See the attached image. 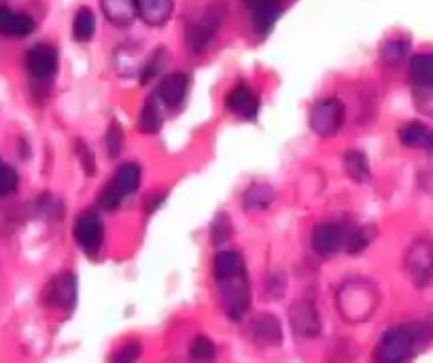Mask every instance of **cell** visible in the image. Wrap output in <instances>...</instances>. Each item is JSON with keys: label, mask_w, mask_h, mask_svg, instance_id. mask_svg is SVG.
<instances>
[{"label": "cell", "mask_w": 433, "mask_h": 363, "mask_svg": "<svg viewBox=\"0 0 433 363\" xmlns=\"http://www.w3.org/2000/svg\"><path fill=\"white\" fill-rule=\"evenodd\" d=\"M410 79L418 87L433 85V56H414L410 62Z\"/></svg>", "instance_id": "d4e9b609"}, {"label": "cell", "mask_w": 433, "mask_h": 363, "mask_svg": "<svg viewBox=\"0 0 433 363\" xmlns=\"http://www.w3.org/2000/svg\"><path fill=\"white\" fill-rule=\"evenodd\" d=\"M104 18L117 28H128L138 18L136 0H100Z\"/></svg>", "instance_id": "e0dca14e"}, {"label": "cell", "mask_w": 433, "mask_h": 363, "mask_svg": "<svg viewBox=\"0 0 433 363\" xmlns=\"http://www.w3.org/2000/svg\"><path fill=\"white\" fill-rule=\"evenodd\" d=\"M232 234V225H230V219L226 212H219L214 217L212 225H210V240L212 245H224V242L230 238Z\"/></svg>", "instance_id": "1f68e13d"}, {"label": "cell", "mask_w": 433, "mask_h": 363, "mask_svg": "<svg viewBox=\"0 0 433 363\" xmlns=\"http://www.w3.org/2000/svg\"><path fill=\"white\" fill-rule=\"evenodd\" d=\"M216 355V348L214 344L206 338V336H198L191 344V357L200 363H206V361H212Z\"/></svg>", "instance_id": "d6a6232c"}, {"label": "cell", "mask_w": 433, "mask_h": 363, "mask_svg": "<svg viewBox=\"0 0 433 363\" xmlns=\"http://www.w3.org/2000/svg\"><path fill=\"white\" fill-rule=\"evenodd\" d=\"M34 30V20L26 13H15L0 7V32L7 37H28Z\"/></svg>", "instance_id": "d6986e66"}, {"label": "cell", "mask_w": 433, "mask_h": 363, "mask_svg": "<svg viewBox=\"0 0 433 363\" xmlns=\"http://www.w3.org/2000/svg\"><path fill=\"white\" fill-rule=\"evenodd\" d=\"M72 236L77 240V245L87 253V255H96L100 253L102 245H104V223L100 219L98 212L93 210H85L75 219L72 225Z\"/></svg>", "instance_id": "52a82bcc"}, {"label": "cell", "mask_w": 433, "mask_h": 363, "mask_svg": "<svg viewBox=\"0 0 433 363\" xmlns=\"http://www.w3.org/2000/svg\"><path fill=\"white\" fill-rule=\"evenodd\" d=\"M143 66H145V60L136 45H124L115 51V68L122 77L141 75Z\"/></svg>", "instance_id": "44dd1931"}, {"label": "cell", "mask_w": 433, "mask_h": 363, "mask_svg": "<svg viewBox=\"0 0 433 363\" xmlns=\"http://www.w3.org/2000/svg\"><path fill=\"white\" fill-rule=\"evenodd\" d=\"M372 227H357L355 231H351L349 236H347V242H344V249H347V253L349 255H357V253H361V251H366L368 249V245L372 242Z\"/></svg>", "instance_id": "f1b7e54d"}, {"label": "cell", "mask_w": 433, "mask_h": 363, "mask_svg": "<svg viewBox=\"0 0 433 363\" xmlns=\"http://www.w3.org/2000/svg\"><path fill=\"white\" fill-rule=\"evenodd\" d=\"M226 106H228L234 115H238V117H243V119H255L257 113H259V98H257V94H255L251 87L238 85V87H234V89L228 94Z\"/></svg>", "instance_id": "9a60e30c"}, {"label": "cell", "mask_w": 433, "mask_h": 363, "mask_svg": "<svg viewBox=\"0 0 433 363\" xmlns=\"http://www.w3.org/2000/svg\"><path fill=\"white\" fill-rule=\"evenodd\" d=\"M20 185V177L18 170L7 166V164H0V196H11L15 193Z\"/></svg>", "instance_id": "836d02e7"}, {"label": "cell", "mask_w": 433, "mask_h": 363, "mask_svg": "<svg viewBox=\"0 0 433 363\" xmlns=\"http://www.w3.org/2000/svg\"><path fill=\"white\" fill-rule=\"evenodd\" d=\"M429 130L425 124H420V121H410V124H406L401 130H399V141L406 145V147H418V145H425L427 139H429Z\"/></svg>", "instance_id": "4316f807"}, {"label": "cell", "mask_w": 433, "mask_h": 363, "mask_svg": "<svg viewBox=\"0 0 433 363\" xmlns=\"http://www.w3.org/2000/svg\"><path fill=\"white\" fill-rule=\"evenodd\" d=\"M141 344L138 342H128L124 344L111 359V363H136L138 357H141Z\"/></svg>", "instance_id": "e575fe53"}, {"label": "cell", "mask_w": 433, "mask_h": 363, "mask_svg": "<svg viewBox=\"0 0 433 363\" xmlns=\"http://www.w3.org/2000/svg\"><path fill=\"white\" fill-rule=\"evenodd\" d=\"M174 11L172 0H136V13L147 26H164Z\"/></svg>", "instance_id": "ac0fdd59"}, {"label": "cell", "mask_w": 433, "mask_h": 363, "mask_svg": "<svg viewBox=\"0 0 433 363\" xmlns=\"http://www.w3.org/2000/svg\"><path fill=\"white\" fill-rule=\"evenodd\" d=\"M425 147H427V149H429V151L433 153V132L429 134V139H427V143H425Z\"/></svg>", "instance_id": "74e56055"}, {"label": "cell", "mask_w": 433, "mask_h": 363, "mask_svg": "<svg viewBox=\"0 0 433 363\" xmlns=\"http://www.w3.org/2000/svg\"><path fill=\"white\" fill-rule=\"evenodd\" d=\"M106 153L108 158H117L124 149V128L119 121H111V126L106 130Z\"/></svg>", "instance_id": "4dcf8cb0"}, {"label": "cell", "mask_w": 433, "mask_h": 363, "mask_svg": "<svg viewBox=\"0 0 433 363\" xmlns=\"http://www.w3.org/2000/svg\"><path fill=\"white\" fill-rule=\"evenodd\" d=\"M187 89H189V77L185 72H170L160 81L155 96L160 98L164 106L179 108L187 96Z\"/></svg>", "instance_id": "7c38bea8"}, {"label": "cell", "mask_w": 433, "mask_h": 363, "mask_svg": "<svg viewBox=\"0 0 433 363\" xmlns=\"http://www.w3.org/2000/svg\"><path fill=\"white\" fill-rule=\"evenodd\" d=\"M408 53V43L401 41V39H391V41H384L382 47H380V58L384 64H399Z\"/></svg>", "instance_id": "f546056e"}, {"label": "cell", "mask_w": 433, "mask_h": 363, "mask_svg": "<svg viewBox=\"0 0 433 363\" xmlns=\"http://www.w3.org/2000/svg\"><path fill=\"white\" fill-rule=\"evenodd\" d=\"M344 119H347V108H344L342 100H338V98H323V100H318L310 108L308 124H310V130L316 136L330 139V136H334L342 128Z\"/></svg>", "instance_id": "277c9868"}, {"label": "cell", "mask_w": 433, "mask_h": 363, "mask_svg": "<svg viewBox=\"0 0 433 363\" xmlns=\"http://www.w3.org/2000/svg\"><path fill=\"white\" fill-rule=\"evenodd\" d=\"M429 338L425 325H401L384 331L374 348L376 363H406Z\"/></svg>", "instance_id": "7a4b0ae2"}, {"label": "cell", "mask_w": 433, "mask_h": 363, "mask_svg": "<svg viewBox=\"0 0 433 363\" xmlns=\"http://www.w3.org/2000/svg\"><path fill=\"white\" fill-rule=\"evenodd\" d=\"M166 60H168V51H166L164 47H157V49L145 60V66H143V72H141V83L147 85L149 81H153V79L160 75V70L164 68Z\"/></svg>", "instance_id": "83f0119b"}, {"label": "cell", "mask_w": 433, "mask_h": 363, "mask_svg": "<svg viewBox=\"0 0 433 363\" xmlns=\"http://www.w3.org/2000/svg\"><path fill=\"white\" fill-rule=\"evenodd\" d=\"M93 34H96V18H93L91 9L81 7L75 15V22H72V37L79 43H87L93 39Z\"/></svg>", "instance_id": "484cf974"}, {"label": "cell", "mask_w": 433, "mask_h": 363, "mask_svg": "<svg viewBox=\"0 0 433 363\" xmlns=\"http://www.w3.org/2000/svg\"><path fill=\"white\" fill-rule=\"evenodd\" d=\"M251 340L257 346L270 348V346H278L283 342V327L280 321L274 314H257L251 321Z\"/></svg>", "instance_id": "5bb4252c"}, {"label": "cell", "mask_w": 433, "mask_h": 363, "mask_svg": "<svg viewBox=\"0 0 433 363\" xmlns=\"http://www.w3.org/2000/svg\"><path fill=\"white\" fill-rule=\"evenodd\" d=\"M77 276L70 274V272H62L58 274L49 287H47V298L53 306L58 308H64V310H72L75 304H77Z\"/></svg>", "instance_id": "4fadbf2b"}, {"label": "cell", "mask_w": 433, "mask_h": 363, "mask_svg": "<svg viewBox=\"0 0 433 363\" xmlns=\"http://www.w3.org/2000/svg\"><path fill=\"white\" fill-rule=\"evenodd\" d=\"M378 302H380L378 289L368 279H349L336 291L338 310L349 323L368 321L376 312Z\"/></svg>", "instance_id": "6da1fadb"}, {"label": "cell", "mask_w": 433, "mask_h": 363, "mask_svg": "<svg viewBox=\"0 0 433 363\" xmlns=\"http://www.w3.org/2000/svg\"><path fill=\"white\" fill-rule=\"evenodd\" d=\"M406 270L416 287H427L433 281V242L429 238L414 240L406 253Z\"/></svg>", "instance_id": "8992f818"}, {"label": "cell", "mask_w": 433, "mask_h": 363, "mask_svg": "<svg viewBox=\"0 0 433 363\" xmlns=\"http://www.w3.org/2000/svg\"><path fill=\"white\" fill-rule=\"evenodd\" d=\"M344 170L357 183L368 181L370 179V162H368L366 153L357 151V149L347 151V155H344Z\"/></svg>", "instance_id": "cb8c5ba5"}, {"label": "cell", "mask_w": 433, "mask_h": 363, "mask_svg": "<svg viewBox=\"0 0 433 363\" xmlns=\"http://www.w3.org/2000/svg\"><path fill=\"white\" fill-rule=\"evenodd\" d=\"M162 102L157 96H151L145 100V106L141 110V119H138V128L141 132L145 134H155L160 132L162 128V121H164V115H162Z\"/></svg>", "instance_id": "7402d4cb"}, {"label": "cell", "mask_w": 433, "mask_h": 363, "mask_svg": "<svg viewBox=\"0 0 433 363\" xmlns=\"http://www.w3.org/2000/svg\"><path fill=\"white\" fill-rule=\"evenodd\" d=\"M141 166L136 162H126L117 168L115 177L104 185L98 196V206L102 210H117L128 196H134L141 187Z\"/></svg>", "instance_id": "3957f363"}, {"label": "cell", "mask_w": 433, "mask_h": 363, "mask_svg": "<svg viewBox=\"0 0 433 363\" xmlns=\"http://www.w3.org/2000/svg\"><path fill=\"white\" fill-rule=\"evenodd\" d=\"M247 7L253 15V24L259 34L270 32L280 15V0H247Z\"/></svg>", "instance_id": "2e32d148"}, {"label": "cell", "mask_w": 433, "mask_h": 363, "mask_svg": "<svg viewBox=\"0 0 433 363\" xmlns=\"http://www.w3.org/2000/svg\"><path fill=\"white\" fill-rule=\"evenodd\" d=\"M245 260L238 251H219L212 260V274H214V281H221V279H228V276H234L238 272H245Z\"/></svg>", "instance_id": "ffe728a7"}, {"label": "cell", "mask_w": 433, "mask_h": 363, "mask_svg": "<svg viewBox=\"0 0 433 363\" xmlns=\"http://www.w3.org/2000/svg\"><path fill=\"white\" fill-rule=\"evenodd\" d=\"M221 26V13L219 9H208L198 22H191L187 26V47L191 51H202L212 34Z\"/></svg>", "instance_id": "8fae6325"}, {"label": "cell", "mask_w": 433, "mask_h": 363, "mask_svg": "<svg viewBox=\"0 0 433 363\" xmlns=\"http://www.w3.org/2000/svg\"><path fill=\"white\" fill-rule=\"evenodd\" d=\"M216 283H219V293H221V302H224L228 317L232 321H240L251 304V285H249L247 270L234 276L221 279Z\"/></svg>", "instance_id": "5b68a950"}, {"label": "cell", "mask_w": 433, "mask_h": 363, "mask_svg": "<svg viewBox=\"0 0 433 363\" xmlns=\"http://www.w3.org/2000/svg\"><path fill=\"white\" fill-rule=\"evenodd\" d=\"M274 200V191L270 185H264V183H255V185H249V189L245 191V208L247 210H264L272 204Z\"/></svg>", "instance_id": "603a6c76"}, {"label": "cell", "mask_w": 433, "mask_h": 363, "mask_svg": "<svg viewBox=\"0 0 433 363\" xmlns=\"http://www.w3.org/2000/svg\"><path fill=\"white\" fill-rule=\"evenodd\" d=\"M166 202V196H157V198H151V200H147V210L149 212H153L155 208H160L162 204Z\"/></svg>", "instance_id": "8d00e7d4"}, {"label": "cell", "mask_w": 433, "mask_h": 363, "mask_svg": "<svg viewBox=\"0 0 433 363\" xmlns=\"http://www.w3.org/2000/svg\"><path fill=\"white\" fill-rule=\"evenodd\" d=\"M289 323L295 336L299 338H316L321 333V317L310 298H302L291 304Z\"/></svg>", "instance_id": "ba28073f"}, {"label": "cell", "mask_w": 433, "mask_h": 363, "mask_svg": "<svg viewBox=\"0 0 433 363\" xmlns=\"http://www.w3.org/2000/svg\"><path fill=\"white\" fill-rule=\"evenodd\" d=\"M347 242L344 227L334 221H323L312 229V249L318 255H334Z\"/></svg>", "instance_id": "9c48e42d"}, {"label": "cell", "mask_w": 433, "mask_h": 363, "mask_svg": "<svg viewBox=\"0 0 433 363\" xmlns=\"http://www.w3.org/2000/svg\"><path fill=\"white\" fill-rule=\"evenodd\" d=\"M26 68L39 81L51 79L56 75V70H58V51H56V47L47 45V43L34 45L26 53Z\"/></svg>", "instance_id": "30bf717a"}, {"label": "cell", "mask_w": 433, "mask_h": 363, "mask_svg": "<svg viewBox=\"0 0 433 363\" xmlns=\"http://www.w3.org/2000/svg\"><path fill=\"white\" fill-rule=\"evenodd\" d=\"M77 158H79L81 166L85 168V172L91 177L93 170H96V158H93L91 149H89L83 141H77Z\"/></svg>", "instance_id": "d590c367"}]
</instances>
